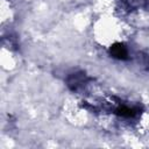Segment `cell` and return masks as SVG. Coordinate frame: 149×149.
<instances>
[{
    "mask_svg": "<svg viewBox=\"0 0 149 149\" xmlns=\"http://www.w3.org/2000/svg\"><path fill=\"white\" fill-rule=\"evenodd\" d=\"M111 52H112V55L114 57H118V58H123L127 55V51H126V49L122 45H115V47H113L112 50H111Z\"/></svg>",
    "mask_w": 149,
    "mask_h": 149,
    "instance_id": "cell-1",
    "label": "cell"
}]
</instances>
